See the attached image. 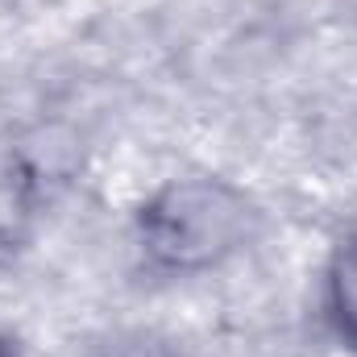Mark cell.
Wrapping results in <instances>:
<instances>
[{
    "label": "cell",
    "instance_id": "obj_1",
    "mask_svg": "<svg viewBox=\"0 0 357 357\" xmlns=\"http://www.w3.org/2000/svg\"><path fill=\"white\" fill-rule=\"evenodd\" d=\"M254 212L220 178H178L142 208V245L171 270H204L245 245Z\"/></svg>",
    "mask_w": 357,
    "mask_h": 357
},
{
    "label": "cell",
    "instance_id": "obj_2",
    "mask_svg": "<svg viewBox=\"0 0 357 357\" xmlns=\"http://www.w3.org/2000/svg\"><path fill=\"white\" fill-rule=\"evenodd\" d=\"M328 307L337 328L357 345V237L341 241L328 266Z\"/></svg>",
    "mask_w": 357,
    "mask_h": 357
},
{
    "label": "cell",
    "instance_id": "obj_3",
    "mask_svg": "<svg viewBox=\"0 0 357 357\" xmlns=\"http://www.w3.org/2000/svg\"><path fill=\"white\" fill-rule=\"evenodd\" d=\"M88 357H183V354H178V345H171V341L158 337V333L121 328V333L100 337V341L88 349Z\"/></svg>",
    "mask_w": 357,
    "mask_h": 357
},
{
    "label": "cell",
    "instance_id": "obj_4",
    "mask_svg": "<svg viewBox=\"0 0 357 357\" xmlns=\"http://www.w3.org/2000/svg\"><path fill=\"white\" fill-rule=\"evenodd\" d=\"M0 357H17V354H13V349H8V345H0Z\"/></svg>",
    "mask_w": 357,
    "mask_h": 357
}]
</instances>
